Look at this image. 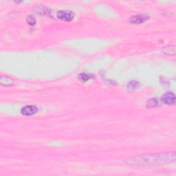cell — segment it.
<instances>
[{
    "instance_id": "obj_1",
    "label": "cell",
    "mask_w": 176,
    "mask_h": 176,
    "mask_svg": "<svg viewBox=\"0 0 176 176\" xmlns=\"http://www.w3.org/2000/svg\"><path fill=\"white\" fill-rule=\"evenodd\" d=\"M175 159V153L169 154H159V155H142L130 159L129 160L131 161V164H155L160 163L162 161L163 163L165 162H173Z\"/></svg>"
},
{
    "instance_id": "obj_2",
    "label": "cell",
    "mask_w": 176,
    "mask_h": 176,
    "mask_svg": "<svg viewBox=\"0 0 176 176\" xmlns=\"http://www.w3.org/2000/svg\"><path fill=\"white\" fill-rule=\"evenodd\" d=\"M57 16L59 19L65 21H70L74 19L75 14L70 11H59L57 12Z\"/></svg>"
},
{
    "instance_id": "obj_3",
    "label": "cell",
    "mask_w": 176,
    "mask_h": 176,
    "mask_svg": "<svg viewBox=\"0 0 176 176\" xmlns=\"http://www.w3.org/2000/svg\"><path fill=\"white\" fill-rule=\"evenodd\" d=\"M149 19V17L146 15H138L131 16L129 19L130 23H135V24H139V23H143L144 22L147 21Z\"/></svg>"
},
{
    "instance_id": "obj_4",
    "label": "cell",
    "mask_w": 176,
    "mask_h": 176,
    "mask_svg": "<svg viewBox=\"0 0 176 176\" xmlns=\"http://www.w3.org/2000/svg\"><path fill=\"white\" fill-rule=\"evenodd\" d=\"M175 95L171 92H167L161 98V101L167 105H173L175 103Z\"/></svg>"
},
{
    "instance_id": "obj_5",
    "label": "cell",
    "mask_w": 176,
    "mask_h": 176,
    "mask_svg": "<svg viewBox=\"0 0 176 176\" xmlns=\"http://www.w3.org/2000/svg\"><path fill=\"white\" fill-rule=\"evenodd\" d=\"M38 109L35 105H27L22 108L21 113L24 116H31L37 112Z\"/></svg>"
},
{
    "instance_id": "obj_6",
    "label": "cell",
    "mask_w": 176,
    "mask_h": 176,
    "mask_svg": "<svg viewBox=\"0 0 176 176\" xmlns=\"http://www.w3.org/2000/svg\"><path fill=\"white\" fill-rule=\"evenodd\" d=\"M0 83L1 85L4 86H10L14 84V81L10 77H1L0 79Z\"/></svg>"
},
{
    "instance_id": "obj_7",
    "label": "cell",
    "mask_w": 176,
    "mask_h": 176,
    "mask_svg": "<svg viewBox=\"0 0 176 176\" xmlns=\"http://www.w3.org/2000/svg\"><path fill=\"white\" fill-rule=\"evenodd\" d=\"M163 51L165 54L169 55H174L175 54V46H168L164 48Z\"/></svg>"
},
{
    "instance_id": "obj_8",
    "label": "cell",
    "mask_w": 176,
    "mask_h": 176,
    "mask_svg": "<svg viewBox=\"0 0 176 176\" xmlns=\"http://www.w3.org/2000/svg\"><path fill=\"white\" fill-rule=\"evenodd\" d=\"M158 104V100L156 99H150L149 101H147V107L152 108V107H156Z\"/></svg>"
},
{
    "instance_id": "obj_9",
    "label": "cell",
    "mask_w": 176,
    "mask_h": 176,
    "mask_svg": "<svg viewBox=\"0 0 176 176\" xmlns=\"http://www.w3.org/2000/svg\"><path fill=\"white\" fill-rule=\"evenodd\" d=\"M138 86H139L138 82L133 81L129 82V84H128L127 87L129 89H136L138 87Z\"/></svg>"
},
{
    "instance_id": "obj_10",
    "label": "cell",
    "mask_w": 176,
    "mask_h": 176,
    "mask_svg": "<svg viewBox=\"0 0 176 176\" xmlns=\"http://www.w3.org/2000/svg\"><path fill=\"white\" fill-rule=\"evenodd\" d=\"M79 79L80 81L85 82V81H88V80L90 79V76L87 75V74H85V73H82L79 76Z\"/></svg>"
},
{
    "instance_id": "obj_11",
    "label": "cell",
    "mask_w": 176,
    "mask_h": 176,
    "mask_svg": "<svg viewBox=\"0 0 176 176\" xmlns=\"http://www.w3.org/2000/svg\"><path fill=\"white\" fill-rule=\"evenodd\" d=\"M27 23H28L30 26H35L36 23V20L35 17H33V16H29L27 18Z\"/></svg>"
}]
</instances>
